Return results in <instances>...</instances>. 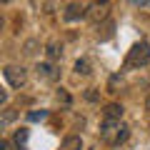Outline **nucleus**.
I'll return each mask as SVG.
<instances>
[{
    "instance_id": "obj_2",
    "label": "nucleus",
    "mask_w": 150,
    "mask_h": 150,
    "mask_svg": "<svg viewBox=\"0 0 150 150\" xmlns=\"http://www.w3.org/2000/svg\"><path fill=\"white\" fill-rule=\"evenodd\" d=\"M85 18L93 25H100L103 20L110 18V3H108V0H95V3H90V5L85 8Z\"/></svg>"
},
{
    "instance_id": "obj_12",
    "label": "nucleus",
    "mask_w": 150,
    "mask_h": 150,
    "mask_svg": "<svg viewBox=\"0 0 150 150\" xmlns=\"http://www.w3.org/2000/svg\"><path fill=\"white\" fill-rule=\"evenodd\" d=\"M13 143H15L18 148H23V145L28 143V130H25V128H20V130L15 133V138H13Z\"/></svg>"
},
{
    "instance_id": "obj_14",
    "label": "nucleus",
    "mask_w": 150,
    "mask_h": 150,
    "mask_svg": "<svg viewBox=\"0 0 150 150\" xmlns=\"http://www.w3.org/2000/svg\"><path fill=\"white\" fill-rule=\"evenodd\" d=\"M83 95H85L88 103H100V90H95V88H88Z\"/></svg>"
},
{
    "instance_id": "obj_13",
    "label": "nucleus",
    "mask_w": 150,
    "mask_h": 150,
    "mask_svg": "<svg viewBox=\"0 0 150 150\" xmlns=\"http://www.w3.org/2000/svg\"><path fill=\"white\" fill-rule=\"evenodd\" d=\"M125 140H128V128L120 125V130L115 133V138H112V145H120V143H125Z\"/></svg>"
},
{
    "instance_id": "obj_5",
    "label": "nucleus",
    "mask_w": 150,
    "mask_h": 150,
    "mask_svg": "<svg viewBox=\"0 0 150 150\" xmlns=\"http://www.w3.org/2000/svg\"><path fill=\"white\" fill-rule=\"evenodd\" d=\"M118 130H120V120H108V118H103V125H100V138H103V140H110V143H112V138H115L112 133H118Z\"/></svg>"
},
{
    "instance_id": "obj_3",
    "label": "nucleus",
    "mask_w": 150,
    "mask_h": 150,
    "mask_svg": "<svg viewBox=\"0 0 150 150\" xmlns=\"http://www.w3.org/2000/svg\"><path fill=\"white\" fill-rule=\"evenodd\" d=\"M3 75H5V80L10 88H23L28 83V70L23 68V65H8L5 70H3Z\"/></svg>"
},
{
    "instance_id": "obj_16",
    "label": "nucleus",
    "mask_w": 150,
    "mask_h": 150,
    "mask_svg": "<svg viewBox=\"0 0 150 150\" xmlns=\"http://www.w3.org/2000/svg\"><path fill=\"white\" fill-rule=\"evenodd\" d=\"M23 53H25V55H35V53H38V40H28Z\"/></svg>"
},
{
    "instance_id": "obj_6",
    "label": "nucleus",
    "mask_w": 150,
    "mask_h": 150,
    "mask_svg": "<svg viewBox=\"0 0 150 150\" xmlns=\"http://www.w3.org/2000/svg\"><path fill=\"white\" fill-rule=\"evenodd\" d=\"M63 18L68 23H75V20H80V18H85V8H83L80 3H70V5L63 10Z\"/></svg>"
},
{
    "instance_id": "obj_10",
    "label": "nucleus",
    "mask_w": 150,
    "mask_h": 150,
    "mask_svg": "<svg viewBox=\"0 0 150 150\" xmlns=\"http://www.w3.org/2000/svg\"><path fill=\"white\" fill-rule=\"evenodd\" d=\"M112 30H115V23H112V20H103V25H98V35H100V40L112 38Z\"/></svg>"
},
{
    "instance_id": "obj_8",
    "label": "nucleus",
    "mask_w": 150,
    "mask_h": 150,
    "mask_svg": "<svg viewBox=\"0 0 150 150\" xmlns=\"http://www.w3.org/2000/svg\"><path fill=\"white\" fill-rule=\"evenodd\" d=\"M45 55H48L50 63H58V60L63 58V45H58V43H48V45H45Z\"/></svg>"
},
{
    "instance_id": "obj_9",
    "label": "nucleus",
    "mask_w": 150,
    "mask_h": 150,
    "mask_svg": "<svg viewBox=\"0 0 150 150\" xmlns=\"http://www.w3.org/2000/svg\"><path fill=\"white\" fill-rule=\"evenodd\" d=\"M60 150H83V138L80 135H68L60 145Z\"/></svg>"
},
{
    "instance_id": "obj_18",
    "label": "nucleus",
    "mask_w": 150,
    "mask_h": 150,
    "mask_svg": "<svg viewBox=\"0 0 150 150\" xmlns=\"http://www.w3.org/2000/svg\"><path fill=\"white\" fill-rule=\"evenodd\" d=\"M5 103H8V93H5V90H3V88H0V108L5 105Z\"/></svg>"
},
{
    "instance_id": "obj_19",
    "label": "nucleus",
    "mask_w": 150,
    "mask_h": 150,
    "mask_svg": "<svg viewBox=\"0 0 150 150\" xmlns=\"http://www.w3.org/2000/svg\"><path fill=\"white\" fill-rule=\"evenodd\" d=\"M135 5H140V8H150V0H133Z\"/></svg>"
},
{
    "instance_id": "obj_7",
    "label": "nucleus",
    "mask_w": 150,
    "mask_h": 150,
    "mask_svg": "<svg viewBox=\"0 0 150 150\" xmlns=\"http://www.w3.org/2000/svg\"><path fill=\"white\" fill-rule=\"evenodd\" d=\"M123 105L120 103H108L105 105V110H103V118H108V120H120L123 118Z\"/></svg>"
},
{
    "instance_id": "obj_17",
    "label": "nucleus",
    "mask_w": 150,
    "mask_h": 150,
    "mask_svg": "<svg viewBox=\"0 0 150 150\" xmlns=\"http://www.w3.org/2000/svg\"><path fill=\"white\" fill-rule=\"evenodd\" d=\"M55 95H58V100H60V103H65V105H70V95H68V93L63 90V88H58V93H55Z\"/></svg>"
},
{
    "instance_id": "obj_11",
    "label": "nucleus",
    "mask_w": 150,
    "mask_h": 150,
    "mask_svg": "<svg viewBox=\"0 0 150 150\" xmlns=\"http://www.w3.org/2000/svg\"><path fill=\"white\" fill-rule=\"evenodd\" d=\"M75 73H78V75H83V78H85V75H90V73H93V65H90V60H88V58L75 60Z\"/></svg>"
},
{
    "instance_id": "obj_15",
    "label": "nucleus",
    "mask_w": 150,
    "mask_h": 150,
    "mask_svg": "<svg viewBox=\"0 0 150 150\" xmlns=\"http://www.w3.org/2000/svg\"><path fill=\"white\" fill-rule=\"evenodd\" d=\"M48 118V110H33V112H28V120H33V123H35V120H45Z\"/></svg>"
},
{
    "instance_id": "obj_4",
    "label": "nucleus",
    "mask_w": 150,
    "mask_h": 150,
    "mask_svg": "<svg viewBox=\"0 0 150 150\" xmlns=\"http://www.w3.org/2000/svg\"><path fill=\"white\" fill-rule=\"evenodd\" d=\"M38 75H40V78H43V80H50V83H55L60 78V68L55 63H38Z\"/></svg>"
},
{
    "instance_id": "obj_1",
    "label": "nucleus",
    "mask_w": 150,
    "mask_h": 150,
    "mask_svg": "<svg viewBox=\"0 0 150 150\" xmlns=\"http://www.w3.org/2000/svg\"><path fill=\"white\" fill-rule=\"evenodd\" d=\"M150 65V45L148 43H135L133 48L128 50V58H125V68H145Z\"/></svg>"
},
{
    "instance_id": "obj_20",
    "label": "nucleus",
    "mask_w": 150,
    "mask_h": 150,
    "mask_svg": "<svg viewBox=\"0 0 150 150\" xmlns=\"http://www.w3.org/2000/svg\"><path fill=\"white\" fill-rule=\"evenodd\" d=\"M0 150H10V143L8 140H0Z\"/></svg>"
},
{
    "instance_id": "obj_22",
    "label": "nucleus",
    "mask_w": 150,
    "mask_h": 150,
    "mask_svg": "<svg viewBox=\"0 0 150 150\" xmlns=\"http://www.w3.org/2000/svg\"><path fill=\"white\" fill-rule=\"evenodd\" d=\"M148 110H150V98H148Z\"/></svg>"
},
{
    "instance_id": "obj_21",
    "label": "nucleus",
    "mask_w": 150,
    "mask_h": 150,
    "mask_svg": "<svg viewBox=\"0 0 150 150\" xmlns=\"http://www.w3.org/2000/svg\"><path fill=\"white\" fill-rule=\"evenodd\" d=\"M3 125H5V120H0V130H3Z\"/></svg>"
}]
</instances>
